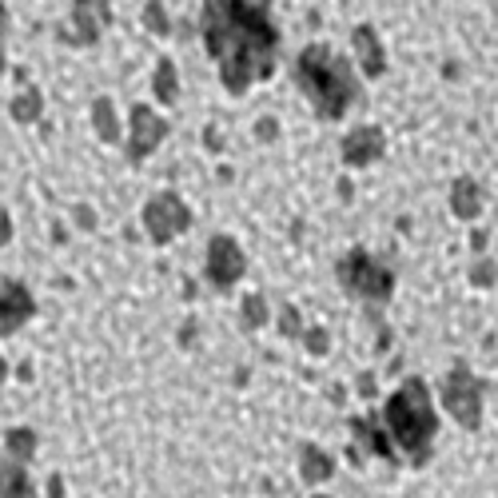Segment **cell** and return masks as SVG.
I'll use <instances>...</instances> for the list:
<instances>
[{
    "label": "cell",
    "instance_id": "d6986e66",
    "mask_svg": "<svg viewBox=\"0 0 498 498\" xmlns=\"http://www.w3.org/2000/svg\"><path fill=\"white\" fill-rule=\"evenodd\" d=\"M5 443H8V458H16V463H28V458L36 455V431H28V426H13V431L5 435Z\"/></svg>",
    "mask_w": 498,
    "mask_h": 498
},
{
    "label": "cell",
    "instance_id": "44dd1931",
    "mask_svg": "<svg viewBox=\"0 0 498 498\" xmlns=\"http://www.w3.org/2000/svg\"><path fill=\"white\" fill-rule=\"evenodd\" d=\"M263 323H267V299L259 292H252L244 299V327H252L255 331V327H263Z\"/></svg>",
    "mask_w": 498,
    "mask_h": 498
},
{
    "label": "cell",
    "instance_id": "6da1fadb",
    "mask_svg": "<svg viewBox=\"0 0 498 498\" xmlns=\"http://www.w3.org/2000/svg\"><path fill=\"white\" fill-rule=\"evenodd\" d=\"M204 44L219 64L239 53L272 60L279 33L263 5H204Z\"/></svg>",
    "mask_w": 498,
    "mask_h": 498
},
{
    "label": "cell",
    "instance_id": "4316f807",
    "mask_svg": "<svg viewBox=\"0 0 498 498\" xmlns=\"http://www.w3.org/2000/svg\"><path fill=\"white\" fill-rule=\"evenodd\" d=\"M13 239V219H8V212L0 207V244H8Z\"/></svg>",
    "mask_w": 498,
    "mask_h": 498
},
{
    "label": "cell",
    "instance_id": "d6a6232c",
    "mask_svg": "<svg viewBox=\"0 0 498 498\" xmlns=\"http://www.w3.org/2000/svg\"><path fill=\"white\" fill-rule=\"evenodd\" d=\"M315 498H327V494H315Z\"/></svg>",
    "mask_w": 498,
    "mask_h": 498
},
{
    "label": "cell",
    "instance_id": "4fadbf2b",
    "mask_svg": "<svg viewBox=\"0 0 498 498\" xmlns=\"http://www.w3.org/2000/svg\"><path fill=\"white\" fill-rule=\"evenodd\" d=\"M33 494V478H28L24 463L0 455V498H28Z\"/></svg>",
    "mask_w": 498,
    "mask_h": 498
},
{
    "label": "cell",
    "instance_id": "8992f818",
    "mask_svg": "<svg viewBox=\"0 0 498 498\" xmlns=\"http://www.w3.org/2000/svg\"><path fill=\"white\" fill-rule=\"evenodd\" d=\"M144 227L156 244H168V239L184 235L192 227V212H187V204L176 192H159L144 204Z\"/></svg>",
    "mask_w": 498,
    "mask_h": 498
},
{
    "label": "cell",
    "instance_id": "cb8c5ba5",
    "mask_svg": "<svg viewBox=\"0 0 498 498\" xmlns=\"http://www.w3.org/2000/svg\"><path fill=\"white\" fill-rule=\"evenodd\" d=\"M303 343H307V351H311V355H323L331 339H327L323 327H311V331H303Z\"/></svg>",
    "mask_w": 498,
    "mask_h": 498
},
{
    "label": "cell",
    "instance_id": "9a60e30c",
    "mask_svg": "<svg viewBox=\"0 0 498 498\" xmlns=\"http://www.w3.org/2000/svg\"><path fill=\"white\" fill-rule=\"evenodd\" d=\"M451 212L458 219H474L483 212V187L474 184V179H455L451 187Z\"/></svg>",
    "mask_w": 498,
    "mask_h": 498
},
{
    "label": "cell",
    "instance_id": "e0dca14e",
    "mask_svg": "<svg viewBox=\"0 0 498 498\" xmlns=\"http://www.w3.org/2000/svg\"><path fill=\"white\" fill-rule=\"evenodd\" d=\"M40 112H44V100H40V88H24L13 104H8V116L16 120V124H33V120H40Z\"/></svg>",
    "mask_w": 498,
    "mask_h": 498
},
{
    "label": "cell",
    "instance_id": "52a82bcc",
    "mask_svg": "<svg viewBox=\"0 0 498 498\" xmlns=\"http://www.w3.org/2000/svg\"><path fill=\"white\" fill-rule=\"evenodd\" d=\"M207 279L219 287V292H227L232 283H239L247 272V259L239 252V244L232 235H215L212 244H207V263H204Z\"/></svg>",
    "mask_w": 498,
    "mask_h": 498
},
{
    "label": "cell",
    "instance_id": "277c9868",
    "mask_svg": "<svg viewBox=\"0 0 498 498\" xmlns=\"http://www.w3.org/2000/svg\"><path fill=\"white\" fill-rule=\"evenodd\" d=\"M339 279H343V287L359 299H375V303H383V299H391L395 292V275L387 272L378 259H371L367 252H347L339 259Z\"/></svg>",
    "mask_w": 498,
    "mask_h": 498
},
{
    "label": "cell",
    "instance_id": "5b68a950",
    "mask_svg": "<svg viewBox=\"0 0 498 498\" xmlns=\"http://www.w3.org/2000/svg\"><path fill=\"white\" fill-rule=\"evenodd\" d=\"M443 407L463 423L466 431H478L483 423V378H474L466 367H455L443 383Z\"/></svg>",
    "mask_w": 498,
    "mask_h": 498
},
{
    "label": "cell",
    "instance_id": "1f68e13d",
    "mask_svg": "<svg viewBox=\"0 0 498 498\" xmlns=\"http://www.w3.org/2000/svg\"><path fill=\"white\" fill-rule=\"evenodd\" d=\"M0 76H5V56H0Z\"/></svg>",
    "mask_w": 498,
    "mask_h": 498
},
{
    "label": "cell",
    "instance_id": "ffe728a7",
    "mask_svg": "<svg viewBox=\"0 0 498 498\" xmlns=\"http://www.w3.org/2000/svg\"><path fill=\"white\" fill-rule=\"evenodd\" d=\"M351 431H355L359 443H367V451H375V455H383V458H391L395 463V446H387V438L378 435L367 418H351Z\"/></svg>",
    "mask_w": 498,
    "mask_h": 498
},
{
    "label": "cell",
    "instance_id": "83f0119b",
    "mask_svg": "<svg viewBox=\"0 0 498 498\" xmlns=\"http://www.w3.org/2000/svg\"><path fill=\"white\" fill-rule=\"evenodd\" d=\"M76 224L80 227H92L96 219H92V207H76Z\"/></svg>",
    "mask_w": 498,
    "mask_h": 498
},
{
    "label": "cell",
    "instance_id": "7a4b0ae2",
    "mask_svg": "<svg viewBox=\"0 0 498 498\" xmlns=\"http://www.w3.org/2000/svg\"><path fill=\"white\" fill-rule=\"evenodd\" d=\"M295 80L315 104L323 120H343V112L355 100V72L339 53L327 44H307L295 56Z\"/></svg>",
    "mask_w": 498,
    "mask_h": 498
},
{
    "label": "cell",
    "instance_id": "30bf717a",
    "mask_svg": "<svg viewBox=\"0 0 498 498\" xmlns=\"http://www.w3.org/2000/svg\"><path fill=\"white\" fill-rule=\"evenodd\" d=\"M112 20V8L108 5H92V0H80L72 8V16H68V28L60 36L68 40V44H96L100 40V28Z\"/></svg>",
    "mask_w": 498,
    "mask_h": 498
},
{
    "label": "cell",
    "instance_id": "f1b7e54d",
    "mask_svg": "<svg viewBox=\"0 0 498 498\" xmlns=\"http://www.w3.org/2000/svg\"><path fill=\"white\" fill-rule=\"evenodd\" d=\"M48 494H53V498H64V483H60V474H53V483H48Z\"/></svg>",
    "mask_w": 498,
    "mask_h": 498
},
{
    "label": "cell",
    "instance_id": "3957f363",
    "mask_svg": "<svg viewBox=\"0 0 498 498\" xmlns=\"http://www.w3.org/2000/svg\"><path fill=\"white\" fill-rule=\"evenodd\" d=\"M383 423H387V431H391V438L398 443V451H407V458H411L415 466H423L426 455H431V438L438 435L431 391H426L423 378H407V383L387 398Z\"/></svg>",
    "mask_w": 498,
    "mask_h": 498
},
{
    "label": "cell",
    "instance_id": "8fae6325",
    "mask_svg": "<svg viewBox=\"0 0 498 498\" xmlns=\"http://www.w3.org/2000/svg\"><path fill=\"white\" fill-rule=\"evenodd\" d=\"M383 148H387L383 128L363 124V128H355V132L343 136V164L347 168H367V164H375V159L383 156Z\"/></svg>",
    "mask_w": 498,
    "mask_h": 498
},
{
    "label": "cell",
    "instance_id": "484cf974",
    "mask_svg": "<svg viewBox=\"0 0 498 498\" xmlns=\"http://www.w3.org/2000/svg\"><path fill=\"white\" fill-rule=\"evenodd\" d=\"M275 132H279V128H275V120H272V116L259 120V128H255V136H259V139H275Z\"/></svg>",
    "mask_w": 498,
    "mask_h": 498
},
{
    "label": "cell",
    "instance_id": "ba28073f",
    "mask_svg": "<svg viewBox=\"0 0 498 498\" xmlns=\"http://www.w3.org/2000/svg\"><path fill=\"white\" fill-rule=\"evenodd\" d=\"M36 311V299L28 292L20 279H8V283H0V335H13L20 327L33 319Z\"/></svg>",
    "mask_w": 498,
    "mask_h": 498
},
{
    "label": "cell",
    "instance_id": "9c48e42d",
    "mask_svg": "<svg viewBox=\"0 0 498 498\" xmlns=\"http://www.w3.org/2000/svg\"><path fill=\"white\" fill-rule=\"evenodd\" d=\"M164 136H168V124H164V120H159L148 104H136V108H132V132H128V156H132V159L152 156Z\"/></svg>",
    "mask_w": 498,
    "mask_h": 498
},
{
    "label": "cell",
    "instance_id": "2e32d148",
    "mask_svg": "<svg viewBox=\"0 0 498 498\" xmlns=\"http://www.w3.org/2000/svg\"><path fill=\"white\" fill-rule=\"evenodd\" d=\"M152 92H156L159 104H176V96H179V76H176V64H172V60H168V56L156 64Z\"/></svg>",
    "mask_w": 498,
    "mask_h": 498
},
{
    "label": "cell",
    "instance_id": "ac0fdd59",
    "mask_svg": "<svg viewBox=\"0 0 498 498\" xmlns=\"http://www.w3.org/2000/svg\"><path fill=\"white\" fill-rule=\"evenodd\" d=\"M92 124H96V136L104 139V144H116V139H120V124H116L112 100H104V96L96 100V104H92Z\"/></svg>",
    "mask_w": 498,
    "mask_h": 498
},
{
    "label": "cell",
    "instance_id": "603a6c76",
    "mask_svg": "<svg viewBox=\"0 0 498 498\" xmlns=\"http://www.w3.org/2000/svg\"><path fill=\"white\" fill-rule=\"evenodd\" d=\"M498 279V267H494V259H483V263H474V272H471V283L478 287H491Z\"/></svg>",
    "mask_w": 498,
    "mask_h": 498
},
{
    "label": "cell",
    "instance_id": "f546056e",
    "mask_svg": "<svg viewBox=\"0 0 498 498\" xmlns=\"http://www.w3.org/2000/svg\"><path fill=\"white\" fill-rule=\"evenodd\" d=\"M5 24H8V8L0 5V36H5Z\"/></svg>",
    "mask_w": 498,
    "mask_h": 498
},
{
    "label": "cell",
    "instance_id": "5bb4252c",
    "mask_svg": "<svg viewBox=\"0 0 498 498\" xmlns=\"http://www.w3.org/2000/svg\"><path fill=\"white\" fill-rule=\"evenodd\" d=\"M299 474H303V483H327L335 474V458L327 451H319L315 443H303V451H299Z\"/></svg>",
    "mask_w": 498,
    "mask_h": 498
},
{
    "label": "cell",
    "instance_id": "7402d4cb",
    "mask_svg": "<svg viewBox=\"0 0 498 498\" xmlns=\"http://www.w3.org/2000/svg\"><path fill=\"white\" fill-rule=\"evenodd\" d=\"M144 24L152 28L156 36H168V33H172V20H168V8H164V5H156V0H152V5H144Z\"/></svg>",
    "mask_w": 498,
    "mask_h": 498
},
{
    "label": "cell",
    "instance_id": "7c38bea8",
    "mask_svg": "<svg viewBox=\"0 0 498 498\" xmlns=\"http://www.w3.org/2000/svg\"><path fill=\"white\" fill-rule=\"evenodd\" d=\"M351 40H355L359 68H363L367 76H383V72H387V56H383V44H378L375 28H371V24H359Z\"/></svg>",
    "mask_w": 498,
    "mask_h": 498
},
{
    "label": "cell",
    "instance_id": "4dcf8cb0",
    "mask_svg": "<svg viewBox=\"0 0 498 498\" xmlns=\"http://www.w3.org/2000/svg\"><path fill=\"white\" fill-rule=\"evenodd\" d=\"M8 378V363H5V355H0V383Z\"/></svg>",
    "mask_w": 498,
    "mask_h": 498
},
{
    "label": "cell",
    "instance_id": "d4e9b609",
    "mask_svg": "<svg viewBox=\"0 0 498 498\" xmlns=\"http://www.w3.org/2000/svg\"><path fill=\"white\" fill-rule=\"evenodd\" d=\"M279 327H283V335H303V323H299V311H295V307H283V319H279Z\"/></svg>",
    "mask_w": 498,
    "mask_h": 498
}]
</instances>
